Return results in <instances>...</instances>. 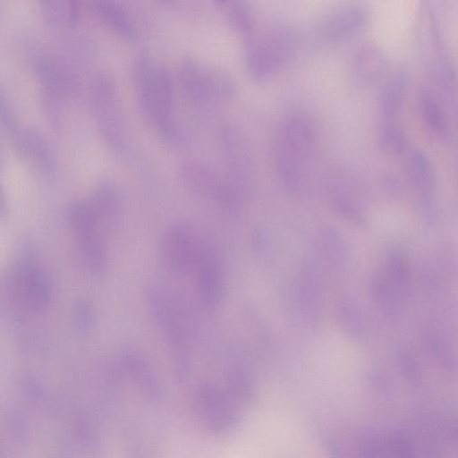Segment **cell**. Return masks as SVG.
I'll use <instances>...</instances> for the list:
<instances>
[{"label": "cell", "instance_id": "obj_14", "mask_svg": "<svg viewBox=\"0 0 458 458\" xmlns=\"http://www.w3.org/2000/svg\"><path fill=\"white\" fill-rule=\"evenodd\" d=\"M327 188L329 198L339 211L352 218L359 216L354 189L348 179L336 174L330 178Z\"/></svg>", "mask_w": 458, "mask_h": 458}, {"label": "cell", "instance_id": "obj_5", "mask_svg": "<svg viewBox=\"0 0 458 458\" xmlns=\"http://www.w3.org/2000/svg\"><path fill=\"white\" fill-rule=\"evenodd\" d=\"M91 105L101 136L114 150L123 147V126L114 85L106 75L97 76L90 89Z\"/></svg>", "mask_w": 458, "mask_h": 458}, {"label": "cell", "instance_id": "obj_12", "mask_svg": "<svg viewBox=\"0 0 458 458\" xmlns=\"http://www.w3.org/2000/svg\"><path fill=\"white\" fill-rule=\"evenodd\" d=\"M39 8L45 21L53 27L72 26L81 14L80 4L72 0H44Z\"/></svg>", "mask_w": 458, "mask_h": 458}, {"label": "cell", "instance_id": "obj_10", "mask_svg": "<svg viewBox=\"0 0 458 458\" xmlns=\"http://www.w3.org/2000/svg\"><path fill=\"white\" fill-rule=\"evenodd\" d=\"M419 107L428 134L436 140H446L449 136L448 119L437 97L429 90H422L419 98Z\"/></svg>", "mask_w": 458, "mask_h": 458}, {"label": "cell", "instance_id": "obj_16", "mask_svg": "<svg viewBox=\"0 0 458 458\" xmlns=\"http://www.w3.org/2000/svg\"><path fill=\"white\" fill-rule=\"evenodd\" d=\"M379 144L382 150L391 156L400 155L405 150L407 139L400 123H383Z\"/></svg>", "mask_w": 458, "mask_h": 458}, {"label": "cell", "instance_id": "obj_4", "mask_svg": "<svg viewBox=\"0 0 458 458\" xmlns=\"http://www.w3.org/2000/svg\"><path fill=\"white\" fill-rule=\"evenodd\" d=\"M180 80L189 97L204 106L229 98L234 92V86L225 72L197 61L182 64Z\"/></svg>", "mask_w": 458, "mask_h": 458}, {"label": "cell", "instance_id": "obj_8", "mask_svg": "<svg viewBox=\"0 0 458 458\" xmlns=\"http://www.w3.org/2000/svg\"><path fill=\"white\" fill-rule=\"evenodd\" d=\"M13 147L21 157L30 161L43 174L50 175L55 172V156L38 129L25 126L21 137Z\"/></svg>", "mask_w": 458, "mask_h": 458}, {"label": "cell", "instance_id": "obj_15", "mask_svg": "<svg viewBox=\"0 0 458 458\" xmlns=\"http://www.w3.org/2000/svg\"><path fill=\"white\" fill-rule=\"evenodd\" d=\"M99 17L122 37L131 39L134 30L123 9L114 2L99 1L94 6Z\"/></svg>", "mask_w": 458, "mask_h": 458}, {"label": "cell", "instance_id": "obj_9", "mask_svg": "<svg viewBox=\"0 0 458 458\" xmlns=\"http://www.w3.org/2000/svg\"><path fill=\"white\" fill-rule=\"evenodd\" d=\"M386 64V56L377 45L363 44L352 60V78L360 85H371L384 75Z\"/></svg>", "mask_w": 458, "mask_h": 458}, {"label": "cell", "instance_id": "obj_3", "mask_svg": "<svg viewBox=\"0 0 458 458\" xmlns=\"http://www.w3.org/2000/svg\"><path fill=\"white\" fill-rule=\"evenodd\" d=\"M295 39L288 30L273 27L262 38L247 42L245 58L248 69L258 81H267L293 56Z\"/></svg>", "mask_w": 458, "mask_h": 458}, {"label": "cell", "instance_id": "obj_7", "mask_svg": "<svg viewBox=\"0 0 458 458\" xmlns=\"http://www.w3.org/2000/svg\"><path fill=\"white\" fill-rule=\"evenodd\" d=\"M182 175L191 187L224 206L233 207L237 200L233 186L202 165H184L182 167Z\"/></svg>", "mask_w": 458, "mask_h": 458}, {"label": "cell", "instance_id": "obj_18", "mask_svg": "<svg viewBox=\"0 0 458 458\" xmlns=\"http://www.w3.org/2000/svg\"><path fill=\"white\" fill-rule=\"evenodd\" d=\"M0 124L6 134H8L12 143L22 132L25 126L20 123L19 119L13 112V109L7 99L4 91L0 87Z\"/></svg>", "mask_w": 458, "mask_h": 458}, {"label": "cell", "instance_id": "obj_20", "mask_svg": "<svg viewBox=\"0 0 458 458\" xmlns=\"http://www.w3.org/2000/svg\"><path fill=\"white\" fill-rule=\"evenodd\" d=\"M4 207H5L4 194L3 191V188L0 184V212L4 209Z\"/></svg>", "mask_w": 458, "mask_h": 458}, {"label": "cell", "instance_id": "obj_2", "mask_svg": "<svg viewBox=\"0 0 458 458\" xmlns=\"http://www.w3.org/2000/svg\"><path fill=\"white\" fill-rule=\"evenodd\" d=\"M135 79L144 114L163 137L175 142L179 135L172 115L173 83L169 72L144 56L137 64Z\"/></svg>", "mask_w": 458, "mask_h": 458}, {"label": "cell", "instance_id": "obj_1", "mask_svg": "<svg viewBox=\"0 0 458 458\" xmlns=\"http://www.w3.org/2000/svg\"><path fill=\"white\" fill-rule=\"evenodd\" d=\"M317 138L315 123L308 114L292 111L282 120L275 147V165L287 192L297 194L306 187Z\"/></svg>", "mask_w": 458, "mask_h": 458}, {"label": "cell", "instance_id": "obj_17", "mask_svg": "<svg viewBox=\"0 0 458 458\" xmlns=\"http://www.w3.org/2000/svg\"><path fill=\"white\" fill-rule=\"evenodd\" d=\"M223 4L228 22L235 30L249 35L253 29V17L243 2H219Z\"/></svg>", "mask_w": 458, "mask_h": 458}, {"label": "cell", "instance_id": "obj_19", "mask_svg": "<svg viewBox=\"0 0 458 458\" xmlns=\"http://www.w3.org/2000/svg\"><path fill=\"white\" fill-rule=\"evenodd\" d=\"M5 165V152L3 147V144L0 140V170L4 167Z\"/></svg>", "mask_w": 458, "mask_h": 458}, {"label": "cell", "instance_id": "obj_11", "mask_svg": "<svg viewBox=\"0 0 458 458\" xmlns=\"http://www.w3.org/2000/svg\"><path fill=\"white\" fill-rule=\"evenodd\" d=\"M408 79L404 72L399 71L385 84L380 98V111L383 123H399L404 101Z\"/></svg>", "mask_w": 458, "mask_h": 458}, {"label": "cell", "instance_id": "obj_13", "mask_svg": "<svg viewBox=\"0 0 458 458\" xmlns=\"http://www.w3.org/2000/svg\"><path fill=\"white\" fill-rule=\"evenodd\" d=\"M410 170L414 184L420 190L426 203H428L434 189V167L427 153L421 149L412 150L410 157Z\"/></svg>", "mask_w": 458, "mask_h": 458}, {"label": "cell", "instance_id": "obj_6", "mask_svg": "<svg viewBox=\"0 0 458 458\" xmlns=\"http://www.w3.org/2000/svg\"><path fill=\"white\" fill-rule=\"evenodd\" d=\"M369 21V12L360 4L336 9L322 23L321 37L328 42H340L362 31Z\"/></svg>", "mask_w": 458, "mask_h": 458}]
</instances>
